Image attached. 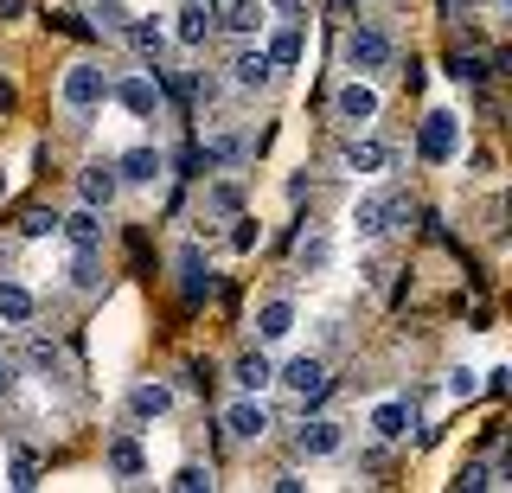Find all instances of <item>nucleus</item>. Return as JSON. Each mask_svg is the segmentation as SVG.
Instances as JSON below:
<instances>
[{
    "mask_svg": "<svg viewBox=\"0 0 512 493\" xmlns=\"http://www.w3.org/2000/svg\"><path fill=\"white\" fill-rule=\"evenodd\" d=\"M58 97H64V109H71V116H90V109H103V97H109V77H103V65L77 58V65L58 77Z\"/></svg>",
    "mask_w": 512,
    "mask_h": 493,
    "instance_id": "1",
    "label": "nucleus"
},
{
    "mask_svg": "<svg viewBox=\"0 0 512 493\" xmlns=\"http://www.w3.org/2000/svg\"><path fill=\"white\" fill-rule=\"evenodd\" d=\"M410 218V199L404 193H365L359 205H352V225H359V237H384L391 225H404Z\"/></svg>",
    "mask_w": 512,
    "mask_h": 493,
    "instance_id": "2",
    "label": "nucleus"
},
{
    "mask_svg": "<svg viewBox=\"0 0 512 493\" xmlns=\"http://www.w3.org/2000/svg\"><path fill=\"white\" fill-rule=\"evenodd\" d=\"M340 52H346V65H352V71H391V58H397V45H391V39H384V33H378V26H352V33H346V45H340Z\"/></svg>",
    "mask_w": 512,
    "mask_h": 493,
    "instance_id": "3",
    "label": "nucleus"
},
{
    "mask_svg": "<svg viewBox=\"0 0 512 493\" xmlns=\"http://www.w3.org/2000/svg\"><path fill=\"white\" fill-rule=\"evenodd\" d=\"M276 385H282V391H295V397H301V410H308V404H320V397L333 391V378H327V365L308 353V359H288L282 372H276Z\"/></svg>",
    "mask_w": 512,
    "mask_h": 493,
    "instance_id": "4",
    "label": "nucleus"
},
{
    "mask_svg": "<svg viewBox=\"0 0 512 493\" xmlns=\"http://www.w3.org/2000/svg\"><path fill=\"white\" fill-rule=\"evenodd\" d=\"M116 193H122L116 161H90L84 173H77V205H96V212H109V205H116Z\"/></svg>",
    "mask_w": 512,
    "mask_h": 493,
    "instance_id": "5",
    "label": "nucleus"
},
{
    "mask_svg": "<svg viewBox=\"0 0 512 493\" xmlns=\"http://www.w3.org/2000/svg\"><path fill=\"white\" fill-rule=\"evenodd\" d=\"M224 429H231L237 442H263V436H269V410H263V397H256V391L231 397V404H224Z\"/></svg>",
    "mask_w": 512,
    "mask_h": 493,
    "instance_id": "6",
    "label": "nucleus"
},
{
    "mask_svg": "<svg viewBox=\"0 0 512 493\" xmlns=\"http://www.w3.org/2000/svg\"><path fill=\"white\" fill-rule=\"evenodd\" d=\"M333 116H340V122H352V129H359V122H378V90L352 77V84H340V90H333Z\"/></svg>",
    "mask_w": 512,
    "mask_h": 493,
    "instance_id": "7",
    "label": "nucleus"
},
{
    "mask_svg": "<svg viewBox=\"0 0 512 493\" xmlns=\"http://www.w3.org/2000/svg\"><path fill=\"white\" fill-rule=\"evenodd\" d=\"M340 449H346V429H340V423H327V417L301 423V436H295V455H308V461H327V455H340Z\"/></svg>",
    "mask_w": 512,
    "mask_h": 493,
    "instance_id": "8",
    "label": "nucleus"
},
{
    "mask_svg": "<svg viewBox=\"0 0 512 493\" xmlns=\"http://www.w3.org/2000/svg\"><path fill=\"white\" fill-rule=\"evenodd\" d=\"M212 26H224L231 39H256L269 26V13H263V0H224V13H218Z\"/></svg>",
    "mask_w": 512,
    "mask_h": 493,
    "instance_id": "9",
    "label": "nucleus"
},
{
    "mask_svg": "<svg viewBox=\"0 0 512 493\" xmlns=\"http://www.w3.org/2000/svg\"><path fill=\"white\" fill-rule=\"evenodd\" d=\"M263 52H269V65H276V71H295L301 52H308V33H301V20H282L276 33H269Z\"/></svg>",
    "mask_w": 512,
    "mask_h": 493,
    "instance_id": "10",
    "label": "nucleus"
},
{
    "mask_svg": "<svg viewBox=\"0 0 512 493\" xmlns=\"http://www.w3.org/2000/svg\"><path fill=\"white\" fill-rule=\"evenodd\" d=\"M173 39H180L186 52H199V45L212 39V13H205V0H180V13H173Z\"/></svg>",
    "mask_w": 512,
    "mask_h": 493,
    "instance_id": "11",
    "label": "nucleus"
},
{
    "mask_svg": "<svg viewBox=\"0 0 512 493\" xmlns=\"http://www.w3.org/2000/svg\"><path fill=\"white\" fill-rule=\"evenodd\" d=\"M58 231L71 237V250H103V212L96 205H77L71 218H58Z\"/></svg>",
    "mask_w": 512,
    "mask_h": 493,
    "instance_id": "12",
    "label": "nucleus"
},
{
    "mask_svg": "<svg viewBox=\"0 0 512 493\" xmlns=\"http://www.w3.org/2000/svg\"><path fill=\"white\" fill-rule=\"evenodd\" d=\"M231 385L263 397L269 385H276V365H269V353H256V346H250V353H237V365H231Z\"/></svg>",
    "mask_w": 512,
    "mask_h": 493,
    "instance_id": "13",
    "label": "nucleus"
},
{
    "mask_svg": "<svg viewBox=\"0 0 512 493\" xmlns=\"http://www.w3.org/2000/svg\"><path fill=\"white\" fill-rule=\"evenodd\" d=\"M116 103L128 109V116L148 122V116H160V84H154V77H122V84H116Z\"/></svg>",
    "mask_w": 512,
    "mask_h": 493,
    "instance_id": "14",
    "label": "nucleus"
},
{
    "mask_svg": "<svg viewBox=\"0 0 512 493\" xmlns=\"http://www.w3.org/2000/svg\"><path fill=\"white\" fill-rule=\"evenodd\" d=\"M269 77H276V65H269L263 45H244V52L231 58V84H237V90H263Z\"/></svg>",
    "mask_w": 512,
    "mask_h": 493,
    "instance_id": "15",
    "label": "nucleus"
},
{
    "mask_svg": "<svg viewBox=\"0 0 512 493\" xmlns=\"http://www.w3.org/2000/svg\"><path fill=\"white\" fill-rule=\"evenodd\" d=\"M288 333H295V301H263V308H256V340L263 346H276V340H288Z\"/></svg>",
    "mask_w": 512,
    "mask_h": 493,
    "instance_id": "16",
    "label": "nucleus"
},
{
    "mask_svg": "<svg viewBox=\"0 0 512 493\" xmlns=\"http://www.w3.org/2000/svg\"><path fill=\"white\" fill-rule=\"evenodd\" d=\"M160 167H167V161H160V148H148V141H141V148H128L122 161H116L122 186H154V180H160Z\"/></svg>",
    "mask_w": 512,
    "mask_h": 493,
    "instance_id": "17",
    "label": "nucleus"
},
{
    "mask_svg": "<svg viewBox=\"0 0 512 493\" xmlns=\"http://www.w3.org/2000/svg\"><path fill=\"white\" fill-rule=\"evenodd\" d=\"M32 314H39V295L26 289V282H13V276H0V321L7 327H26Z\"/></svg>",
    "mask_w": 512,
    "mask_h": 493,
    "instance_id": "18",
    "label": "nucleus"
},
{
    "mask_svg": "<svg viewBox=\"0 0 512 493\" xmlns=\"http://www.w3.org/2000/svg\"><path fill=\"white\" fill-rule=\"evenodd\" d=\"M416 148H423V161H448L455 154V116H423V135H416Z\"/></svg>",
    "mask_w": 512,
    "mask_h": 493,
    "instance_id": "19",
    "label": "nucleus"
},
{
    "mask_svg": "<svg viewBox=\"0 0 512 493\" xmlns=\"http://www.w3.org/2000/svg\"><path fill=\"white\" fill-rule=\"evenodd\" d=\"M212 289H218V282H212V269L199 263V250H180V295L199 308V301H212Z\"/></svg>",
    "mask_w": 512,
    "mask_h": 493,
    "instance_id": "20",
    "label": "nucleus"
},
{
    "mask_svg": "<svg viewBox=\"0 0 512 493\" xmlns=\"http://www.w3.org/2000/svg\"><path fill=\"white\" fill-rule=\"evenodd\" d=\"M173 410V385H135L128 391V417L135 423H154V417H167Z\"/></svg>",
    "mask_w": 512,
    "mask_h": 493,
    "instance_id": "21",
    "label": "nucleus"
},
{
    "mask_svg": "<svg viewBox=\"0 0 512 493\" xmlns=\"http://www.w3.org/2000/svg\"><path fill=\"white\" fill-rule=\"evenodd\" d=\"M346 167H352V173H384V167H391V148H384V141H372V135H352V141H346Z\"/></svg>",
    "mask_w": 512,
    "mask_h": 493,
    "instance_id": "22",
    "label": "nucleus"
},
{
    "mask_svg": "<svg viewBox=\"0 0 512 493\" xmlns=\"http://www.w3.org/2000/svg\"><path fill=\"white\" fill-rule=\"evenodd\" d=\"M372 436L378 442H404L410 436V404H397V397H391V404H378L372 410Z\"/></svg>",
    "mask_w": 512,
    "mask_h": 493,
    "instance_id": "23",
    "label": "nucleus"
},
{
    "mask_svg": "<svg viewBox=\"0 0 512 493\" xmlns=\"http://www.w3.org/2000/svg\"><path fill=\"white\" fill-rule=\"evenodd\" d=\"M71 289L77 295H96V289H103V250H77V257H71Z\"/></svg>",
    "mask_w": 512,
    "mask_h": 493,
    "instance_id": "24",
    "label": "nucleus"
},
{
    "mask_svg": "<svg viewBox=\"0 0 512 493\" xmlns=\"http://www.w3.org/2000/svg\"><path fill=\"white\" fill-rule=\"evenodd\" d=\"M109 468H116L122 481H135V474L148 468V455H141V442H135V436H116V442H109Z\"/></svg>",
    "mask_w": 512,
    "mask_h": 493,
    "instance_id": "25",
    "label": "nucleus"
},
{
    "mask_svg": "<svg viewBox=\"0 0 512 493\" xmlns=\"http://www.w3.org/2000/svg\"><path fill=\"white\" fill-rule=\"evenodd\" d=\"M122 33H128V45H135L141 58H154V65H160V45H167V33H160L154 20H135V13H128V26H122Z\"/></svg>",
    "mask_w": 512,
    "mask_h": 493,
    "instance_id": "26",
    "label": "nucleus"
},
{
    "mask_svg": "<svg viewBox=\"0 0 512 493\" xmlns=\"http://www.w3.org/2000/svg\"><path fill=\"white\" fill-rule=\"evenodd\" d=\"M167 487H173V493H212V468H199V461H186V468L173 474Z\"/></svg>",
    "mask_w": 512,
    "mask_h": 493,
    "instance_id": "27",
    "label": "nucleus"
},
{
    "mask_svg": "<svg viewBox=\"0 0 512 493\" xmlns=\"http://www.w3.org/2000/svg\"><path fill=\"white\" fill-rule=\"evenodd\" d=\"M58 231V212H45V205H26L20 212V237H52Z\"/></svg>",
    "mask_w": 512,
    "mask_h": 493,
    "instance_id": "28",
    "label": "nucleus"
},
{
    "mask_svg": "<svg viewBox=\"0 0 512 493\" xmlns=\"http://www.w3.org/2000/svg\"><path fill=\"white\" fill-rule=\"evenodd\" d=\"M455 487H461V493H487V487H493V468H487V461H468V468L455 474Z\"/></svg>",
    "mask_w": 512,
    "mask_h": 493,
    "instance_id": "29",
    "label": "nucleus"
},
{
    "mask_svg": "<svg viewBox=\"0 0 512 493\" xmlns=\"http://www.w3.org/2000/svg\"><path fill=\"white\" fill-rule=\"evenodd\" d=\"M474 391H480V372H474V365H455V372H448V397H461V404H468Z\"/></svg>",
    "mask_w": 512,
    "mask_h": 493,
    "instance_id": "30",
    "label": "nucleus"
},
{
    "mask_svg": "<svg viewBox=\"0 0 512 493\" xmlns=\"http://www.w3.org/2000/svg\"><path fill=\"white\" fill-rule=\"evenodd\" d=\"M295 257H301V269H320V263L333 257V250H327V237H301V244H295Z\"/></svg>",
    "mask_w": 512,
    "mask_h": 493,
    "instance_id": "31",
    "label": "nucleus"
},
{
    "mask_svg": "<svg viewBox=\"0 0 512 493\" xmlns=\"http://www.w3.org/2000/svg\"><path fill=\"white\" fill-rule=\"evenodd\" d=\"M26 365H32V372H58V346L52 340H32L26 346Z\"/></svg>",
    "mask_w": 512,
    "mask_h": 493,
    "instance_id": "32",
    "label": "nucleus"
},
{
    "mask_svg": "<svg viewBox=\"0 0 512 493\" xmlns=\"http://www.w3.org/2000/svg\"><path fill=\"white\" fill-rule=\"evenodd\" d=\"M205 205H212L218 218H237V205H244V199H237V186H212V193H205Z\"/></svg>",
    "mask_w": 512,
    "mask_h": 493,
    "instance_id": "33",
    "label": "nucleus"
},
{
    "mask_svg": "<svg viewBox=\"0 0 512 493\" xmlns=\"http://www.w3.org/2000/svg\"><path fill=\"white\" fill-rule=\"evenodd\" d=\"M84 7H90L103 26H128V7H122V0H84Z\"/></svg>",
    "mask_w": 512,
    "mask_h": 493,
    "instance_id": "34",
    "label": "nucleus"
},
{
    "mask_svg": "<svg viewBox=\"0 0 512 493\" xmlns=\"http://www.w3.org/2000/svg\"><path fill=\"white\" fill-rule=\"evenodd\" d=\"M13 487H39V461L32 455H13Z\"/></svg>",
    "mask_w": 512,
    "mask_h": 493,
    "instance_id": "35",
    "label": "nucleus"
},
{
    "mask_svg": "<svg viewBox=\"0 0 512 493\" xmlns=\"http://www.w3.org/2000/svg\"><path fill=\"white\" fill-rule=\"evenodd\" d=\"M256 244V225H250V218H237V231H231V250H250Z\"/></svg>",
    "mask_w": 512,
    "mask_h": 493,
    "instance_id": "36",
    "label": "nucleus"
},
{
    "mask_svg": "<svg viewBox=\"0 0 512 493\" xmlns=\"http://www.w3.org/2000/svg\"><path fill=\"white\" fill-rule=\"evenodd\" d=\"M455 77H468V84H480V77H487V65H480V58H455Z\"/></svg>",
    "mask_w": 512,
    "mask_h": 493,
    "instance_id": "37",
    "label": "nucleus"
},
{
    "mask_svg": "<svg viewBox=\"0 0 512 493\" xmlns=\"http://www.w3.org/2000/svg\"><path fill=\"white\" fill-rule=\"evenodd\" d=\"M13 20H26V0H0V26H13Z\"/></svg>",
    "mask_w": 512,
    "mask_h": 493,
    "instance_id": "38",
    "label": "nucleus"
},
{
    "mask_svg": "<svg viewBox=\"0 0 512 493\" xmlns=\"http://www.w3.org/2000/svg\"><path fill=\"white\" fill-rule=\"evenodd\" d=\"M276 7L288 13V20H301V13H308V0H276Z\"/></svg>",
    "mask_w": 512,
    "mask_h": 493,
    "instance_id": "39",
    "label": "nucleus"
},
{
    "mask_svg": "<svg viewBox=\"0 0 512 493\" xmlns=\"http://www.w3.org/2000/svg\"><path fill=\"white\" fill-rule=\"evenodd\" d=\"M455 7H461V0H442V13H455Z\"/></svg>",
    "mask_w": 512,
    "mask_h": 493,
    "instance_id": "40",
    "label": "nucleus"
},
{
    "mask_svg": "<svg viewBox=\"0 0 512 493\" xmlns=\"http://www.w3.org/2000/svg\"><path fill=\"white\" fill-rule=\"evenodd\" d=\"M493 7H506V0H493Z\"/></svg>",
    "mask_w": 512,
    "mask_h": 493,
    "instance_id": "41",
    "label": "nucleus"
},
{
    "mask_svg": "<svg viewBox=\"0 0 512 493\" xmlns=\"http://www.w3.org/2000/svg\"><path fill=\"white\" fill-rule=\"evenodd\" d=\"M340 7H352V0H340Z\"/></svg>",
    "mask_w": 512,
    "mask_h": 493,
    "instance_id": "42",
    "label": "nucleus"
}]
</instances>
